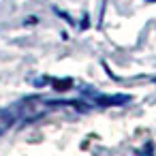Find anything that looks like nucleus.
Masks as SVG:
<instances>
[{
    "instance_id": "6",
    "label": "nucleus",
    "mask_w": 156,
    "mask_h": 156,
    "mask_svg": "<svg viewBox=\"0 0 156 156\" xmlns=\"http://www.w3.org/2000/svg\"><path fill=\"white\" fill-rule=\"evenodd\" d=\"M90 20H92V17H90L88 13H83V15H81V20H79V30H88V28L92 26V22H90Z\"/></svg>"
},
{
    "instance_id": "8",
    "label": "nucleus",
    "mask_w": 156,
    "mask_h": 156,
    "mask_svg": "<svg viewBox=\"0 0 156 156\" xmlns=\"http://www.w3.org/2000/svg\"><path fill=\"white\" fill-rule=\"evenodd\" d=\"M103 69H105V73H107V75H109V77H111L113 81H120V77H118V75H115V73H113V71L109 69V64H107L105 60H103Z\"/></svg>"
},
{
    "instance_id": "9",
    "label": "nucleus",
    "mask_w": 156,
    "mask_h": 156,
    "mask_svg": "<svg viewBox=\"0 0 156 156\" xmlns=\"http://www.w3.org/2000/svg\"><path fill=\"white\" fill-rule=\"evenodd\" d=\"M139 154H154V143L150 141V143H145L141 150H139Z\"/></svg>"
},
{
    "instance_id": "7",
    "label": "nucleus",
    "mask_w": 156,
    "mask_h": 156,
    "mask_svg": "<svg viewBox=\"0 0 156 156\" xmlns=\"http://www.w3.org/2000/svg\"><path fill=\"white\" fill-rule=\"evenodd\" d=\"M39 22H41V17H39V15H28V17L24 20V26H37Z\"/></svg>"
},
{
    "instance_id": "5",
    "label": "nucleus",
    "mask_w": 156,
    "mask_h": 156,
    "mask_svg": "<svg viewBox=\"0 0 156 156\" xmlns=\"http://www.w3.org/2000/svg\"><path fill=\"white\" fill-rule=\"evenodd\" d=\"M54 13H56V15H58V17H60L64 24H71V26H75V20H73V17H71V13H66L64 9H58V7H54Z\"/></svg>"
},
{
    "instance_id": "1",
    "label": "nucleus",
    "mask_w": 156,
    "mask_h": 156,
    "mask_svg": "<svg viewBox=\"0 0 156 156\" xmlns=\"http://www.w3.org/2000/svg\"><path fill=\"white\" fill-rule=\"evenodd\" d=\"M17 107V124H30L41 120L45 113H49L54 107L51 98H41V96H28L22 98L20 103H15Z\"/></svg>"
},
{
    "instance_id": "10",
    "label": "nucleus",
    "mask_w": 156,
    "mask_h": 156,
    "mask_svg": "<svg viewBox=\"0 0 156 156\" xmlns=\"http://www.w3.org/2000/svg\"><path fill=\"white\" fill-rule=\"evenodd\" d=\"M145 2H154V5H156V0H145Z\"/></svg>"
},
{
    "instance_id": "11",
    "label": "nucleus",
    "mask_w": 156,
    "mask_h": 156,
    "mask_svg": "<svg viewBox=\"0 0 156 156\" xmlns=\"http://www.w3.org/2000/svg\"><path fill=\"white\" fill-rule=\"evenodd\" d=\"M154 83H156V77H154Z\"/></svg>"
},
{
    "instance_id": "4",
    "label": "nucleus",
    "mask_w": 156,
    "mask_h": 156,
    "mask_svg": "<svg viewBox=\"0 0 156 156\" xmlns=\"http://www.w3.org/2000/svg\"><path fill=\"white\" fill-rule=\"evenodd\" d=\"M51 81V88L56 90V92H66V90H71L73 86H75V81L71 79V77H54V79H49Z\"/></svg>"
},
{
    "instance_id": "3",
    "label": "nucleus",
    "mask_w": 156,
    "mask_h": 156,
    "mask_svg": "<svg viewBox=\"0 0 156 156\" xmlns=\"http://www.w3.org/2000/svg\"><path fill=\"white\" fill-rule=\"evenodd\" d=\"M15 124H17V107L13 103V105L5 107V109H0V137L7 135Z\"/></svg>"
},
{
    "instance_id": "2",
    "label": "nucleus",
    "mask_w": 156,
    "mask_h": 156,
    "mask_svg": "<svg viewBox=\"0 0 156 156\" xmlns=\"http://www.w3.org/2000/svg\"><path fill=\"white\" fill-rule=\"evenodd\" d=\"M90 98H92V105H98V107H124L133 103V94H98L96 92Z\"/></svg>"
}]
</instances>
